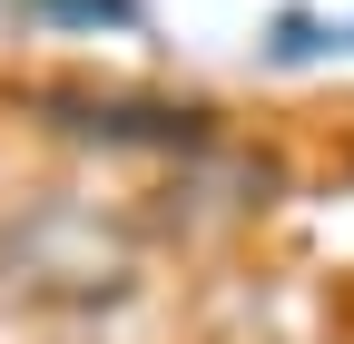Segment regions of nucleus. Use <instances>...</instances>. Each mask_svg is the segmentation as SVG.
I'll return each instance as SVG.
<instances>
[{
	"label": "nucleus",
	"mask_w": 354,
	"mask_h": 344,
	"mask_svg": "<svg viewBox=\"0 0 354 344\" xmlns=\"http://www.w3.org/2000/svg\"><path fill=\"white\" fill-rule=\"evenodd\" d=\"M325 50H344L335 20H315V10H276V20H266V69H305Z\"/></svg>",
	"instance_id": "nucleus-2"
},
{
	"label": "nucleus",
	"mask_w": 354,
	"mask_h": 344,
	"mask_svg": "<svg viewBox=\"0 0 354 344\" xmlns=\"http://www.w3.org/2000/svg\"><path fill=\"white\" fill-rule=\"evenodd\" d=\"M39 108H69L59 128L69 138H88V148H207L216 138V108H197V99H118V89H50Z\"/></svg>",
	"instance_id": "nucleus-1"
},
{
	"label": "nucleus",
	"mask_w": 354,
	"mask_h": 344,
	"mask_svg": "<svg viewBox=\"0 0 354 344\" xmlns=\"http://www.w3.org/2000/svg\"><path fill=\"white\" fill-rule=\"evenodd\" d=\"M20 10H30L39 30H138V20H148L138 0H20Z\"/></svg>",
	"instance_id": "nucleus-3"
},
{
	"label": "nucleus",
	"mask_w": 354,
	"mask_h": 344,
	"mask_svg": "<svg viewBox=\"0 0 354 344\" xmlns=\"http://www.w3.org/2000/svg\"><path fill=\"white\" fill-rule=\"evenodd\" d=\"M344 50H354V30H344Z\"/></svg>",
	"instance_id": "nucleus-4"
}]
</instances>
